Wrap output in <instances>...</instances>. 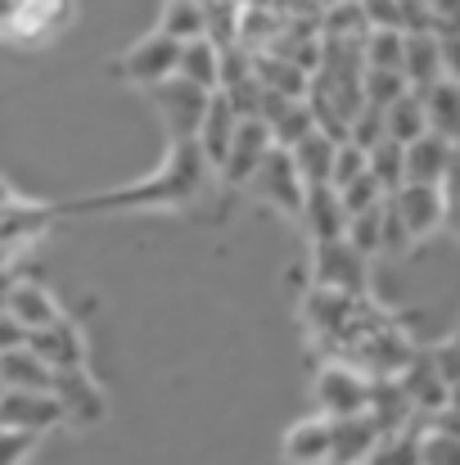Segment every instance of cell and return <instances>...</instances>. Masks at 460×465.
Masks as SVG:
<instances>
[{"instance_id":"obj_25","label":"cell","mask_w":460,"mask_h":465,"mask_svg":"<svg viewBox=\"0 0 460 465\" xmlns=\"http://www.w3.org/2000/svg\"><path fill=\"white\" fill-rule=\"evenodd\" d=\"M5 312L23 325V330H41V325H50L59 308H54V299L41 290V285H32V281H14L9 285V299H5Z\"/></svg>"},{"instance_id":"obj_11","label":"cell","mask_w":460,"mask_h":465,"mask_svg":"<svg viewBox=\"0 0 460 465\" xmlns=\"http://www.w3.org/2000/svg\"><path fill=\"white\" fill-rule=\"evenodd\" d=\"M357 308H361L357 294H338V290H325V285H311V294L303 299V316L311 334H320L329 343H338L347 334V325L357 321Z\"/></svg>"},{"instance_id":"obj_42","label":"cell","mask_w":460,"mask_h":465,"mask_svg":"<svg viewBox=\"0 0 460 465\" xmlns=\"http://www.w3.org/2000/svg\"><path fill=\"white\" fill-rule=\"evenodd\" d=\"M443 208H447V213H443V222L460 235V158L452 163V172L443 176Z\"/></svg>"},{"instance_id":"obj_33","label":"cell","mask_w":460,"mask_h":465,"mask_svg":"<svg viewBox=\"0 0 460 465\" xmlns=\"http://www.w3.org/2000/svg\"><path fill=\"white\" fill-rule=\"evenodd\" d=\"M402 41H406L402 27H370L361 41L366 68H402Z\"/></svg>"},{"instance_id":"obj_51","label":"cell","mask_w":460,"mask_h":465,"mask_svg":"<svg viewBox=\"0 0 460 465\" xmlns=\"http://www.w3.org/2000/svg\"><path fill=\"white\" fill-rule=\"evenodd\" d=\"M5 199H9V190H5V181H0V203H5Z\"/></svg>"},{"instance_id":"obj_17","label":"cell","mask_w":460,"mask_h":465,"mask_svg":"<svg viewBox=\"0 0 460 465\" xmlns=\"http://www.w3.org/2000/svg\"><path fill=\"white\" fill-rule=\"evenodd\" d=\"M50 222H59L54 203L41 208V203H23V199H5L0 203V244L9 253H18L23 244H32L36 235L50 231Z\"/></svg>"},{"instance_id":"obj_6","label":"cell","mask_w":460,"mask_h":465,"mask_svg":"<svg viewBox=\"0 0 460 465\" xmlns=\"http://www.w3.org/2000/svg\"><path fill=\"white\" fill-rule=\"evenodd\" d=\"M150 95H153V109H158L162 123H167V136H171V141H194L212 91H199V86H190L185 77H167V82L150 86Z\"/></svg>"},{"instance_id":"obj_41","label":"cell","mask_w":460,"mask_h":465,"mask_svg":"<svg viewBox=\"0 0 460 465\" xmlns=\"http://www.w3.org/2000/svg\"><path fill=\"white\" fill-rule=\"evenodd\" d=\"M36 439H41V434H27V430H9V425H0V465H23L27 457H32Z\"/></svg>"},{"instance_id":"obj_28","label":"cell","mask_w":460,"mask_h":465,"mask_svg":"<svg viewBox=\"0 0 460 465\" xmlns=\"http://www.w3.org/2000/svg\"><path fill=\"white\" fill-rule=\"evenodd\" d=\"M384 132H388L397 145H411L416 136L429 132V123H425V104H420V91H402V95L384 109Z\"/></svg>"},{"instance_id":"obj_1","label":"cell","mask_w":460,"mask_h":465,"mask_svg":"<svg viewBox=\"0 0 460 465\" xmlns=\"http://www.w3.org/2000/svg\"><path fill=\"white\" fill-rule=\"evenodd\" d=\"M212 185V163L203 158L199 141H171V154L162 158V167L150 181L109 190V194H86V199H68L54 203L59 217H91V213H150V208H185L194 199H203Z\"/></svg>"},{"instance_id":"obj_52","label":"cell","mask_w":460,"mask_h":465,"mask_svg":"<svg viewBox=\"0 0 460 465\" xmlns=\"http://www.w3.org/2000/svg\"><path fill=\"white\" fill-rule=\"evenodd\" d=\"M0 389H5V380H0Z\"/></svg>"},{"instance_id":"obj_10","label":"cell","mask_w":460,"mask_h":465,"mask_svg":"<svg viewBox=\"0 0 460 465\" xmlns=\"http://www.w3.org/2000/svg\"><path fill=\"white\" fill-rule=\"evenodd\" d=\"M393 208H397V217H402V226H406V235L411 240H425V235H434L438 226H443V185H425V181H402L393 194Z\"/></svg>"},{"instance_id":"obj_7","label":"cell","mask_w":460,"mask_h":465,"mask_svg":"<svg viewBox=\"0 0 460 465\" xmlns=\"http://www.w3.org/2000/svg\"><path fill=\"white\" fill-rule=\"evenodd\" d=\"M176 59H181V41L167 36V32H150L145 41H136V45L122 54L118 73H122L127 82H136V86L150 91V86H158V82L176 77Z\"/></svg>"},{"instance_id":"obj_49","label":"cell","mask_w":460,"mask_h":465,"mask_svg":"<svg viewBox=\"0 0 460 465\" xmlns=\"http://www.w3.org/2000/svg\"><path fill=\"white\" fill-rule=\"evenodd\" d=\"M9 285H14V276H9V267H0V312H5V299H9Z\"/></svg>"},{"instance_id":"obj_38","label":"cell","mask_w":460,"mask_h":465,"mask_svg":"<svg viewBox=\"0 0 460 465\" xmlns=\"http://www.w3.org/2000/svg\"><path fill=\"white\" fill-rule=\"evenodd\" d=\"M388 132H384V109L379 104H370V100H361V109L352 114V123H347V141H357L361 150H370L375 141H384Z\"/></svg>"},{"instance_id":"obj_53","label":"cell","mask_w":460,"mask_h":465,"mask_svg":"<svg viewBox=\"0 0 460 465\" xmlns=\"http://www.w3.org/2000/svg\"><path fill=\"white\" fill-rule=\"evenodd\" d=\"M456 343H460V334H456Z\"/></svg>"},{"instance_id":"obj_40","label":"cell","mask_w":460,"mask_h":465,"mask_svg":"<svg viewBox=\"0 0 460 465\" xmlns=\"http://www.w3.org/2000/svg\"><path fill=\"white\" fill-rule=\"evenodd\" d=\"M416 240L406 235V226H402V217H397V208H393V199H384V226H379V253H406Z\"/></svg>"},{"instance_id":"obj_46","label":"cell","mask_w":460,"mask_h":465,"mask_svg":"<svg viewBox=\"0 0 460 465\" xmlns=\"http://www.w3.org/2000/svg\"><path fill=\"white\" fill-rule=\"evenodd\" d=\"M438 54H443V77L460 82V32H447V36H438Z\"/></svg>"},{"instance_id":"obj_2","label":"cell","mask_w":460,"mask_h":465,"mask_svg":"<svg viewBox=\"0 0 460 465\" xmlns=\"http://www.w3.org/2000/svg\"><path fill=\"white\" fill-rule=\"evenodd\" d=\"M244 190L258 194L262 203H271L276 213L299 217V213H303L307 181L299 176V167H294V154H289L285 145H271V150L262 154V163L253 167V176L244 181Z\"/></svg>"},{"instance_id":"obj_26","label":"cell","mask_w":460,"mask_h":465,"mask_svg":"<svg viewBox=\"0 0 460 465\" xmlns=\"http://www.w3.org/2000/svg\"><path fill=\"white\" fill-rule=\"evenodd\" d=\"M285 457L294 465H325L329 461V420H325V416L299 420V425L285 434Z\"/></svg>"},{"instance_id":"obj_9","label":"cell","mask_w":460,"mask_h":465,"mask_svg":"<svg viewBox=\"0 0 460 465\" xmlns=\"http://www.w3.org/2000/svg\"><path fill=\"white\" fill-rule=\"evenodd\" d=\"M271 145H276V141H271V132H267L262 118H240V127H235V136H230V150L217 163V176H221L230 190H240Z\"/></svg>"},{"instance_id":"obj_13","label":"cell","mask_w":460,"mask_h":465,"mask_svg":"<svg viewBox=\"0 0 460 465\" xmlns=\"http://www.w3.org/2000/svg\"><path fill=\"white\" fill-rule=\"evenodd\" d=\"M258 118L267 123V132H271V141L276 145H299L307 132L316 127L311 123V109H307V100H294V95H280V91H267L262 86V104H258Z\"/></svg>"},{"instance_id":"obj_50","label":"cell","mask_w":460,"mask_h":465,"mask_svg":"<svg viewBox=\"0 0 460 465\" xmlns=\"http://www.w3.org/2000/svg\"><path fill=\"white\" fill-rule=\"evenodd\" d=\"M9 262H14V253H9V249L0 244V267H9Z\"/></svg>"},{"instance_id":"obj_34","label":"cell","mask_w":460,"mask_h":465,"mask_svg":"<svg viewBox=\"0 0 460 465\" xmlns=\"http://www.w3.org/2000/svg\"><path fill=\"white\" fill-rule=\"evenodd\" d=\"M402 91H411L406 77H402V68H361V95H366L370 104L388 109Z\"/></svg>"},{"instance_id":"obj_12","label":"cell","mask_w":460,"mask_h":465,"mask_svg":"<svg viewBox=\"0 0 460 465\" xmlns=\"http://www.w3.org/2000/svg\"><path fill=\"white\" fill-rule=\"evenodd\" d=\"M27 348L50 366V371H64V366H86V343H82V330L68 321V316H54L50 325L41 330H27Z\"/></svg>"},{"instance_id":"obj_44","label":"cell","mask_w":460,"mask_h":465,"mask_svg":"<svg viewBox=\"0 0 460 465\" xmlns=\"http://www.w3.org/2000/svg\"><path fill=\"white\" fill-rule=\"evenodd\" d=\"M429 357H434L438 375L447 380V389H452V384H460V343H456V339H452V343H443V348H434Z\"/></svg>"},{"instance_id":"obj_21","label":"cell","mask_w":460,"mask_h":465,"mask_svg":"<svg viewBox=\"0 0 460 465\" xmlns=\"http://www.w3.org/2000/svg\"><path fill=\"white\" fill-rule=\"evenodd\" d=\"M420 104H425V123L429 132L447 136L452 145H460V82L452 77H438L420 91Z\"/></svg>"},{"instance_id":"obj_35","label":"cell","mask_w":460,"mask_h":465,"mask_svg":"<svg viewBox=\"0 0 460 465\" xmlns=\"http://www.w3.org/2000/svg\"><path fill=\"white\" fill-rule=\"evenodd\" d=\"M379 226H384V203H375V208H366V213H352L343 235H347V244H352L357 253L375 258V253H379Z\"/></svg>"},{"instance_id":"obj_22","label":"cell","mask_w":460,"mask_h":465,"mask_svg":"<svg viewBox=\"0 0 460 465\" xmlns=\"http://www.w3.org/2000/svg\"><path fill=\"white\" fill-rule=\"evenodd\" d=\"M402 77H406L411 91H425L429 82L443 77L438 32H406V41H402Z\"/></svg>"},{"instance_id":"obj_32","label":"cell","mask_w":460,"mask_h":465,"mask_svg":"<svg viewBox=\"0 0 460 465\" xmlns=\"http://www.w3.org/2000/svg\"><path fill=\"white\" fill-rule=\"evenodd\" d=\"M158 32H167V36H176V41L208 36L203 5H199V0H167V5H162V23H158Z\"/></svg>"},{"instance_id":"obj_39","label":"cell","mask_w":460,"mask_h":465,"mask_svg":"<svg viewBox=\"0 0 460 465\" xmlns=\"http://www.w3.org/2000/svg\"><path fill=\"white\" fill-rule=\"evenodd\" d=\"M366 172V150L357 145V141H338L334 145V163H329V185L334 190H343L352 176H361Z\"/></svg>"},{"instance_id":"obj_48","label":"cell","mask_w":460,"mask_h":465,"mask_svg":"<svg viewBox=\"0 0 460 465\" xmlns=\"http://www.w3.org/2000/svg\"><path fill=\"white\" fill-rule=\"evenodd\" d=\"M14 9H18V0H0V36L9 32V18H14Z\"/></svg>"},{"instance_id":"obj_16","label":"cell","mask_w":460,"mask_h":465,"mask_svg":"<svg viewBox=\"0 0 460 465\" xmlns=\"http://www.w3.org/2000/svg\"><path fill=\"white\" fill-rule=\"evenodd\" d=\"M375 439H379V425L370 420V411L329 420V461L325 465H366Z\"/></svg>"},{"instance_id":"obj_36","label":"cell","mask_w":460,"mask_h":465,"mask_svg":"<svg viewBox=\"0 0 460 465\" xmlns=\"http://www.w3.org/2000/svg\"><path fill=\"white\" fill-rule=\"evenodd\" d=\"M420 465H460V434L452 430H420Z\"/></svg>"},{"instance_id":"obj_20","label":"cell","mask_w":460,"mask_h":465,"mask_svg":"<svg viewBox=\"0 0 460 465\" xmlns=\"http://www.w3.org/2000/svg\"><path fill=\"white\" fill-rule=\"evenodd\" d=\"M456 163V145L438 132H425L406 145V181H425V185H443V176Z\"/></svg>"},{"instance_id":"obj_27","label":"cell","mask_w":460,"mask_h":465,"mask_svg":"<svg viewBox=\"0 0 460 465\" xmlns=\"http://www.w3.org/2000/svg\"><path fill=\"white\" fill-rule=\"evenodd\" d=\"M0 380H5V389H50L54 371L23 343V348L0 352Z\"/></svg>"},{"instance_id":"obj_8","label":"cell","mask_w":460,"mask_h":465,"mask_svg":"<svg viewBox=\"0 0 460 465\" xmlns=\"http://www.w3.org/2000/svg\"><path fill=\"white\" fill-rule=\"evenodd\" d=\"M0 425L45 434V430L64 425V416H59V402L50 389H0Z\"/></svg>"},{"instance_id":"obj_47","label":"cell","mask_w":460,"mask_h":465,"mask_svg":"<svg viewBox=\"0 0 460 465\" xmlns=\"http://www.w3.org/2000/svg\"><path fill=\"white\" fill-rule=\"evenodd\" d=\"M27 343V330L9 316V312H0V352H9V348H23Z\"/></svg>"},{"instance_id":"obj_23","label":"cell","mask_w":460,"mask_h":465,"mask_svg":"<svg viewBox=\"0 0 460 465\" xmlns=\"http://www.w3.org/2000/svg\"><path fill=\"white\" fill-rule=\"evenodd\" d=\"M176 77H185L199 91H217L221 82V45L212 36H194L181 41V59H176Z\"/></svg>"},{"instance_id":"obj_4","label":"cell","mask_w":460,"mask_h":465,"mask_svg":"<svg viewBox=\"0 0 460 465\" xmlns=\"http://www.w3.org/2000/svg\"><path fill=\"white\" fill-rule=\"evenodd\" d=\"M50 393H54V402H59L64 425H73V430H91V425H100L104 411H109V398H104V389L86 375V366H64V371H54Z\"/></svg>"},{"instance_id":"obj_5","label":"cell","mask_w":460,"mask_h":465,"mask_svg":"<svg viewBox=\"0 0 460 465\" xmlns=\"http://www.w3.org/2000/svg\"><path fill=\"white\" fill-rule=\"evenodd\" d=\"M366 402H370V375L366 371H357L343 357L320 366V375H316V407H320L325 420L357 416V411H366Z\"/></svg>"},{"instance_id":"obj_29","label":"cell","mask_w":460,"mask_h":465,"mask_svg":"<svg viewBox=\"0 0 460 465\" xmlns=\"http://www.w3.org/2000/svg\"><path fill=\"white\" fill-rule=\"evenodd\" d=\"M334 145L338 141H329L325 132H307L299 145H289V154H294V167H299V176H303L307 185H320V181H329V163H334Z\"/></svg>"},{"instance_id":"obj_14","label":"cell","mask_w":460,"mask_h":465,"mask_svg":"<svg viewBox=\"0 0 460 465\" xmlns=\"http://www.w3.org/2000/svg\"><path fill=\"white\" fill-rule=\"evenodd\" d=\"M397 384L411 398L416 416H434V411L447 407V380L438 375V366H434L429 352H411V361L397 371Z\"/></svg>"},{"instance_id":"obj_24","label":"cell","mask_w":460,"mask_h":465,"mask_svg":"<svg viewBox=\"0 0 460 465\" xmlns=\"http://www.w3.org/2000/svg\"><path fill=\"white\" fill-rule=\"evenodd\" d=\"M253 77L267 91H280V95H294V100H307V86H311V73L303 64H294L285 54H271V50H253Z\"/></svg>"},{"instance_id":"obj_18","label":"cell","mask_w":460,"mask_h":465,"mask_svg":"<svg viewBox=\"0 0 460 465\" xmlns=\"http://www.w3.org/2000/svg\"><path fill=\"white\" fill-rule=\"evenodd\" d=\"M68 14H73V0H18V9H14L5 36L36 45V41L54 36V32L68 23Z\"/></svg>"},{"instance_id":"obj_43","label":"cell","mask_w":460,"mask_h":465,"mask_svg":"<svg viewBox=\"0 0 460 465\" xmlns=\"http://www.w3.org/2000/svg\"><path fill=\"white\" fill-rule=\"evenodd\" d=\"M361 14L370 27H402V9L397 0H361Z\"/></svg>"},{"instance_id":"obj_15","label":"cell","mask_w":460,"mask_h":465,"mask_svg":"<svg viewBox=\"0 0 460 465\" xmlns=\"http://www.w3.org/2000/svg\"><path fill=\"white\" fill-rule=\"evenodd\" d=\"M299 222L307 226L311 244H320V240H338V235L347 231V208H343V199H338V190H334L329 181H320V185H307Z\"/></svg>"},{"instance_id":"obj_45","label":"cell","mask_w":460,"mask_h":465,"mask_svg":"<svg viewBox=\"0 0 460 465\" xmlns=\"http://www.w3.org/2000/svg\"><path fill=\"white\" fill-rule=\"evenodd\" d=\"M429 14H434V32L438 36L460 32V0H429Z\"/></svg>"},{"instance_id":"obj_30","label":"cell","mask_w":460,"mask_h":465,"mask_svg":"<svg viewBox=\"0 0 460 465\" xmlns=\"http://www.w3.org/2000/svg\"><path fill=\"white\" fill-rule=\"evenodd\" d=\"M416 420L402 425V430L379 434L375 448H370V457H366V465H420V430H416Z\"/></svg>"},{"instance_id":"obj_31","label":"cell","mask_w":460,"mask_h":465,"mask_svg":"<svg viewBox=\"0 0 460 465\" xmlns=\"http://www.w3.org/2000/svg\"><path fill=\"white\" fill-rule=\"evenodd\" d=\"M366 167H370V172H375V181L393 194V190L406 181V145H397L393 136L375 141V145L366 150Z\"/></svg>"},{"instance_id":"obj_19","label":"cell","mask_w":460,"mask_h":465,"mask_svg":"<svg viewBox=\"0 0 460 465\" xmlns=\"http://www.w3.org/2000/svg\"><path fill=\"white\" fill-rule=\"evenodd\" d=\"M235 127H240L235 104H230L221 91H212V95H208V109H203V123H199V132H194V141H199L203 158L212 163V172H217V163H221V158H226V150H230Z\"/></svg>"},{"instance_id":"obj_3","label":"cell","mask_w":460,"mask_h":465,"mask_svg":"<svg viewBox=\"0 0 460 465\" xmlns=\"http://www.w3.org/2000/svg\"><path fill=\"white\" fill-rule=\"evenodd\" d=\"M366 262H370V258L357 253V249L347 244V235L320 240L316 253H311V285H325V290L366 299V290H370V267H366Z\"/></svg>"},{"instance_id":"obj_37","label":"cell","mask_w":460,"mask_h":465,"mask_svg":"<svg viewBox=\"0 0 460 465\" xmlns=\"http://www.w3.org/2000/svg\"><path fill=\"white\" fill-rule=\"evenodd\" d=\"M338 199H343V208H347V217H352V213H366V208L384 203V199H388V190H384V185L375 181V172L366 167L361 176H352V181L338 190Z\"/></svg>"}]
</instances>
